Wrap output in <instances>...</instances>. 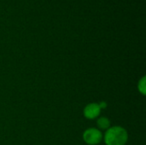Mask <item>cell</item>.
Here are the masks:
<instances>
[{
  "label": "cell",
  "mask_w": 146,
  "mask_h": 145,
  "mask_svg": "<svg viewBox=\"0 0 146 145\" xmlns=\"http://www.w3.org/2000/svg\"><path fill=\"white\" fill-rule=\"evenodd\" d=\"M127 138V132L124 128L114 126L106 132L104 141L107 145H125Z\"/></svg>",
  "instance_id": "6da1fadb"
},
{
  "label": "cell",
  "mask_w": 146,
  "mask_h": 145,
  "mask_svg": "<svg viewBox=\"0 0 146 145\" xmlns=\"http://www.w3.org/2000/svg\"><path fill=\"white\" fill-rule=\"evenodd\" d=\"M102 138L103 136L101 132L95 128L87 129L83 134V138L85 142L90 145L98 144V143L101 142Z\"/></svg>",
  "instance_id": "7a4b0ae2"
},
{
  "label": "cell",
  "mask_w": 146,
  "mask_h": 145,
  "mask_svg": "<svg viewBox=\"0 0 146 145\" xmlns=\"http://www.w3.org/2000/svg\"><path fill=\"white\" fill-rule=\"evenodd\" d=\"M101 111V108L99 104L97 103H90L84 109V115L88 119H94L99 115Z\"/></svg>",
  "instance_id": "3957f363"
},
{
  "label": "cell",
  "mask_w": 146,
  "mask_h": 145,
  "mask_svg": "<svg viewBox=\"0 0 146 145\" xmlns=\"http://www.w3.org/2000/svg\"><path fill=\"white\" fill-rule=\"evenodd\" d=\"M110 125V122L109 119H107L106 117L99 118L98 121V126L100 129H107V128H109Z\"/></svg>",
  "instance_id": "277c9868"
},
{
  "label": "cell",
  "mask_w": 146,
  "mask_h": 145,
  "mask_svg": "<svg viewBox=\"0 0 146 145\" xmlns=\"http://www.w3.org/2000/svg\"><path fill=\"white\" fill-rule=\"evenodd\" d=\"M145 89V77H143V78L139 80V91H140L143 95H145L146 92Z\"/></svg>",
  "instance_id": "5b68a950"
}]
</instances>
